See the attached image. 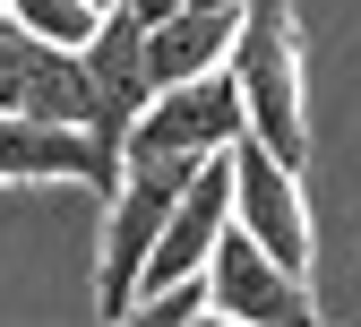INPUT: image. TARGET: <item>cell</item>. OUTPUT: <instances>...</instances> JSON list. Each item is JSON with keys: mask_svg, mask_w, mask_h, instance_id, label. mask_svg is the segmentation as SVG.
I'll use <instances>...</instances> for the list:
<instances>
[{"mask_svg": "<svg viewBox=\"0 0 361 327\" xmlns=\"http://www.w3.org/2000/svg\"><path fill=\"white\" fill-rule=\"evenodd\" d=\"M207 293H215V319H233V327H310L319 319L310 275H293L267 242H250L241 224H224V242L207 258Z\"/></svg>", "mask_w": 361, "mask_h": 327, "instance_id": "277c9868", "label": "cell"}, {"mask_svg": "<svg viewBox=\"0 0 361 327\" xmlns=\"http://www.w3.org/2000/svg\"><path fill=\"white\" fill-rule=\"evenodd\" d=\"M233 43H241V9H224V0H180L172 18L147 26V69H155V86H180L198 69H224Z\"/></svg>", "mask_w": 361, "mask_h": 327, "instance_id": "ba28073f", "label": "cell"}, {"mask_svg": "<svg viewBox=\"0 0 361 327\" xmlns=\"http://www.w3.org/2000/svg\"><path fill=\"white\" fill-rule=\"evenodd\" d=\"M129 9H138V18L155 26V18H172V9H180V0H129Z\"/></svg>", "mask_w": 361, "mask_h": 327, "instance_id": "30bf717a", "label": "cell"}, {"mask_svg": "<svg viewBox=\"0 0 361 327\" xmlns=\"http://www.w3.org/2000/svg\"><path fill=\"white\" fill-rule=\"evenodd\" d=\"M0 181H86L112 198L121 147H104L78 121H35V112H0Z\"/></svg>", "mask_w": 361, "mask_h": 327, "instance_id": "52a82bcc", "label": "cell"}, {"mask_svg": "<svg viewBox=\"0 0 361 327\" xmlns=\"http://www.w3.org/2000/svg\"><path fill=\"white\" fill-rule=\"evenodd\" d=\"M207 155H172V147H121V181L104 198V250H95V310L104 319H138V285H147V250L164 242V215L180 207V190L198 181Z\"/></svg>", "mask_w": 361, "mask_h": 327, "instance_id": "6da1fadb", "label": "cell"}, {"mask_svg": "<svg viewBox=\"0 0 361 327\" xmlns=\"http://www.w3.org/2000/svg\"><path fill=\"white\" fill-rule=\"evenodd\" d=\"M233 78H241V104H250V138H267L284 164H301L310 155V69H301L293 0H241Z\"/></svg>", "mask_w": 361, "mask_h": 327, "instance_id": "7a4b0ae2", "label": "cell"}, {"mask_svg": "<svg viewBox=\"0 0 361 327\" xmlns=\"http://www.w3.org/2000/svg\"><path fill=\"white\" fill-rule=\"evenodd\" d=\"M224 9H241V0H224Z\"/></svg>", "mask_w": 361, "mask_h": 327, "instance_id": "7c38bea8", "label": "cell"}, {"mask_svg": "<svg viewBox=\"0 0 361 327\" xmlns=\"http://www.w3.org/2000/svg\"><path fill=\"white\" fill-rule=\"evenodd\" d=\"M78 61H86V95H95L86 129H95L104 147H129L138 112L155 104V69H147V18L129 9V0H112V9H104V26L78 43Z\"/></svg>", "mask_w": 361, "mask_h": 327, "instance_id": "5b68a950", "label": "cell"}, {"mask_svg": "<svg viewBox=\"0 0 361 327\" xmlns=\"http://www.w3.org/2000/svg\"><path fill=\"white\" fill-rule=\"evenodd\" d=\"M233 224L250 242H267L293 275L319 267V232H310V198H301V164H284L267 138H233Z\"/></svg>", "mask_w": 361, "mask_h": 327, "instance_id": "3957f363", "label": "cell"}, {"mask_svg": "<svg viewBox=\"0 0 361 327\" xmlns=\"http://www.w3.org/2000/svg\"><path fill=\"white\" fill-rule=\"evenodd\" d=\"M9 18L35 26L43 43H69V52H78V43L104 26V0H9Z\"/></svg>", "mask_w": 361, "mask_h": 327, "instance_id": "9c48e42d", "label": "cell"}, {"mask_svg": "<svg viewBox=\"0 0 361 327\" xmlns=\"http://www.w3.org/2000/svg\"><path fill=\"white\" fill-rule=\"evenodd\" d=\"M0 18H9V0H0Z\"/></svg>", "mask_w": 361, "mask_h": 327, "instance_id": "8fae6325", "label": "cell"}, {"mask_svg": "<svg viewBox=\"0 0 361 327\" xmlns=\"http://www.w3.org/2000/svg\"><path fill=\"white\" fill-rule=\"evenodd\" d=\"M241 129H250V104H241V78H233V61H224V69H198V78H180V86H155V104L138 112L129 147L224 155Z\"/></svg>", "mask_w": 361, "mask_h": 327, "instance_id": "8992f818", "label": "cell"}]
</instances>
